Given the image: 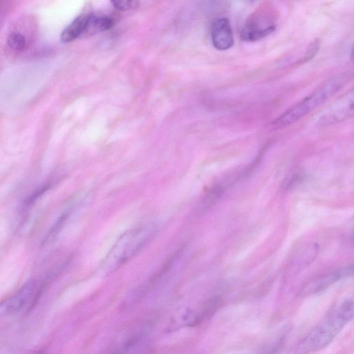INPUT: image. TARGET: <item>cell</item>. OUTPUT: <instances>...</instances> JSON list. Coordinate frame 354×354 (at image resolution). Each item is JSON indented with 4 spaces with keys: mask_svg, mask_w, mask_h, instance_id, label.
Returning a JSON list of instances; mask_svg holds the SVG:
<instances>
[{
    "mask_svg": "<svg viewBox=\"0 0 354 354\" xmlns=\"http://www.w3.org/2000/svg\"><path fill=\"white\" fill-rule=\"evenodd\" d=\"M274 28V24L266 12H257L245 22L241 31V38L248 41H257L272 33Z\"/></svg>",
    "mask_w": 354,
    "mask_h": 354,
    "instance_id": "8992f818",
    "label": "cell"
},
{
    "mask_svg": "<svg viewBox=\"0 0 354 354\" xmlns=\"http://www.w3.org/2000/svg\"><path fill=\"white\" fill-rule=\"evenodd\" d=\"M354 319V301L346 297L337 301L324 318L300 342L298 353H310L329 344L344 326Z\"/></svg>",
    "mask_w": 354,
    "mask_h": 354,
    "instance_id": "6da1fadb",
    "label": "cell"
},
{
    "mask_svg": "<svg viewBox=\"0 0 354 354\" xmlns=\"http://www.w3.org/2000/svg\"><path fill=\"white\" fill-rule=\"evenodd\" d=\"M88 15L82 14L73 19L62 32L60 40L69 43L84 35Z\"/></svg>",
    "mask_w": 354,
    "mask_h": 354,
    "instance_id": "9c48e42d",
    "label": "cell"
},
{
    "mask_svg": "<svg viewBox=\"0 0 354 354\" xmlns=\"http://www.w3.org/2000/svg\"><path fill=\"white\" fill-rule=\"evenodd\" d=\"M354 115V87L335 100L317 118L321 126L335 124Z\"/></svg>",
    "mask_w": 354,
    "mask_h": 354,
    "instance_id": "5b68a950",
    "label": "cell"
},
{
    "mask_svg": "<svg viewBox=\"0 0 354 354\" xmlns=\"http://www.w3.org/2000/svg\"><path fill=\"white\" fill-rule=\"evenodd\" d=\"M319 42L318 39H315L313 42H311L308 45V46L306 49V53H305L303 59H301V61L304 62H307V61L311 59L317 53L318 48H319Z\"/></svg>",
    "mask_w": 354,
    "mask_h": 354,
    "instance_id": "4fadbf2b",
    "label": "cell"
},
{
    "mask_svg": "<svg viewBox=\"0 0 354 354\" xmlns=\"http://www.w3.org/2000/svg\"><path fill=\"white\" fill-rule=\"evenodd\" d=\"M113 6L118 10L127 11L136 8L139 0H111Z\"/></svg>",
    "mask_w": 354,
    "mask_h": 354,
    "instance_id": "7c38bea8",
    "label": "cell"
},
{
    "mask_svg": "<svg viewBox=\"0 0 354 354\" xmlns=\"http://www.w3.org/2000/svg\"><path fill=\"white\" fill-rule=\"evenodd\" d=\"M42 285L35 280L27 282L15 293L6 299L1 304L0 315H13L30 306H32L41 292Z\"/></svg>",
    "mask_w": 354,
    "mask_h": 354,
    "instance_id": "277c9868",
    "label": "cell"
},
{
    "mask_svg": "<svg viewBox=\"0 0 354 354\" xmlns=\"http://www.w3.org/2000/svg\"><path fill=\"white\" fill-rule=\"evenodd\" d=\"M150 236L146 227H139L124 232L118 239L101 264L105 274L115 272L145 245Z\"/></svg>",
    "mask_w": 354,
    "mask_h": 354,
    "instance_id": "3957f363",
    "label": "cell"
},
{
    "mask_svg": "<svg viewBox=\"0 0 354 354\" xmlns=\"http://www.w3.org/2000/svg\"><path fill=\"white\" fill-rule=\"evenodd\" d=\"M351 59L352 61L354 62V46L351 50Z\"/></svg>",
    "mask_w": 354,
    "mask_h": 354,
    "instance_id": "5bb4252c",
    "label": "cell"
},
{
    "mask_svg": "<svg viewBox=\"0 0 354 354\" xmlns=\"http://www.w3.org/2000/svg\"><path fill=\"white\" fill-rule=\"evenodd\" d=\"M351 77L352 74L350 72L334 75L278 117L273 122L272 126L281 128L298 121L335 94L349 82Z\"/></svg>",
    "mask_w": 354,
    "mask_h": 354,
    "instance_id": "7a4b0ae2",
    "label": "cell"
},
{
    "mask_svg": "<svg viewBox=\"0 0 354 354\" xmlns=\"http://www.w3.org/2000/svg\"><path fill=\"white\" fill-rule=\"evenodd\" d=\"M113 19L109 16L88 15L84 35H93L111 29Z\"/></svg>",
    "mask_w": 354,
    "mask_h": 354,
    "instance_id": "30bf717a",
    "label": "cell"
},
{
    "mask_svg": "<svg viewBox=\"0 0 354 354\" xmlns=\"http://www.w3.org/2000/svg\"><path fill=\"white\" fill-rule=\"evenodd\" d=\"M212 41L214 46L220 50L230 48L234 44V38L230 23L227 19H216L212 26Z\"/></svg>",
    "mask_w": 354,
    "mask_h": 354,
    "instance_id": "ba28073f",
    "label": "cell"
},
{
    "mask_svg": "<svg viewBox=\"0 0 354 354\" xmlns=\"http://www.w3.org/2000/svg\"><path fill=\"white\" fill-rule=\"evenodd\" d=\"M26 38L19 32L12 31L7 37L8 46L15 51H21L26 46Z\"/></svg>",
    "mask_w": 354,
    "mask_h": 354,
    "instance_id": "8fae6325",
    "label": "cell"
},
{
    "mask_svg": "<svg viewBox=\"0 0 354 354\" xmlns=\"http://www.w3.org/2000/svg\"><path fill=\"white\" fill-rule=\"evenodd\" d=\"M351 275H354V266L330 272L308 282L303 288V293L316 294L325 290L339 279Z\"/></svg>",
    "mask_w": 354,
    "mask_h": 354,
    "instance_id": "52a82bcc",
    "label": "cell"
}]
</instances>
